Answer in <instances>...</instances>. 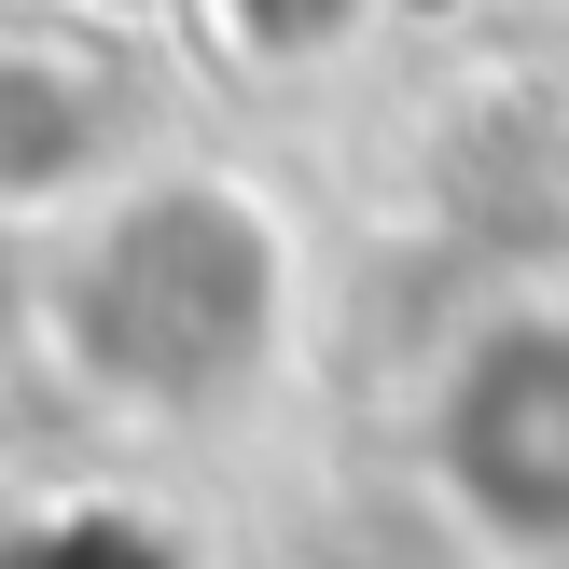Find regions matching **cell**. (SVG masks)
I'll return each mask as SVG.
<instances>
[{"mask_svg":"<svg viewBox=\"0 0 569 569\" xmlns=\"http://www.w3.org/2000/svg\"><path fill=\"white\" fill-rule=\"evenodd\" d=\"M431 459L500 556H569V306H515L459 348Z\"/></svg>","mask_w":569,"mask_h":569,"instance_id":"obj_1","label":"cell"}]
</instances>
